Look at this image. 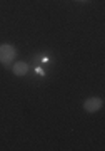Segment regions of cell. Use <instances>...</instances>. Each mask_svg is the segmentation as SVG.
<instances>
[{
    "instance_id": "2",
    "label": "cell",
    "mask_w": 105,
    "mask_h": 151,
    "mask_svg": "<svg viewBox=\"0 0 105 151\" xmlns=\"http://www.w3.org/2000/svg\"><path fill=\"white\" fill-rule=\"evenodd\" d=\"M84 108L87 113H97L102 108V99H99V97H89L84 103Z\"/></svg>"
},
{
    "instance_id": "3",
    "label": "cell",
    "mask_w": 105,
    "mask_h": 151,
    "mask_svg": "<svg viewBox=\"0 0 105 151\" xmlns=\"http://www.w3.org/2000/svg\"><path fill=\"white\" fill-rule=\"evenodd\" d=\"M12 70L15 76H25L28 72V64L27 62H15L12 65Z\"/></svg>"
},
{
    "instance_id": "1",
    "label": "cell",
    "mask_w": 105,
    "mask_h": 151,
    "mask_svg": "<svg viewBox=\"0 0 105 151\" xmlns=\"http://www.w3.org/2000/svg\"><path fill=\"white\" fill-rule=\"evenodd\" d=\"M17 57V49L10 44H2L0 45V64L10 67Z\"/></svg>"
}]
</instances>
